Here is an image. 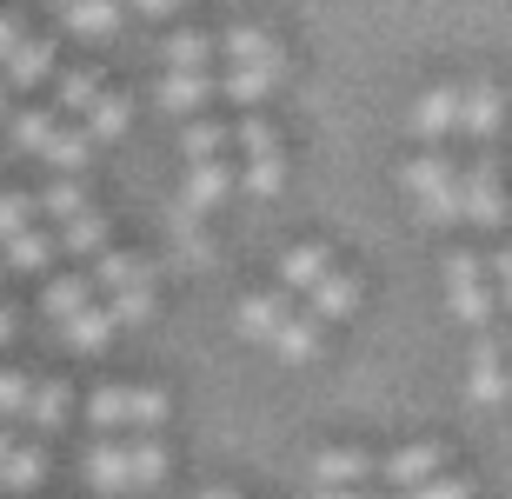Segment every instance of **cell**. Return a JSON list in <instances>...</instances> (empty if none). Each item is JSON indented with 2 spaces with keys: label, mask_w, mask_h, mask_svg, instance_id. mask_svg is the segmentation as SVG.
<instances>
[{
  "label": "cell",
  "mask_w": 512,
  "mask_h": 499,
  "mask_svg": "<svg viewBox=\"0 0 512 499\" xmlns=\"http://www.w3.org/2000/svg\"><path fill=\"white\" fill-rule=\"evenodd\" d=\"M466 393L479 406L512 400V360H506V333H479L473 340V366H466Z\"/></svg>",
  "instance_id": "obj_7"
},
{
  "label": "cell",
  "mask_w": 512,
  "mask_h": 499,
  "mask_svg": "<svg viewBox=\"0 0 512 499\" xmlns=\"http://www.w3.org/2000/svg\"><path fill=\"white\" fill-rule=\"evenodd\" d=\"M486 273H493V300H499V313H512V247H499L493 260H486Z\"/></svg>",
  "instance_id": "obj_40"
},
{
  "label": "cell",
  "mask_w": 512,
  "mask_h": 499,
  "mask_svg": "<svg viewBox=\"0 0 512 499\" xmlns=\"http://www.w3.org/2000/svg\"><path fill=\"white\" fill-rule=\"evenodd\" d=\"M266 353H280V360H313V353H320V320H313V313H286V327L273 333Z\"/></svg>",
  "instance_id": "obj_26"
},
{
  "label": "cell",
  "mask_w": 512,
  "mask_h": 499,
  "mask_svg": "<svg viewBox=\"0 0 512 499\" xmlns=\"http://www.w3.org/2000/svg\"><path fill=\"white\" fill-rule=\"evenodd\" d=\"M107 313H114V327H140V320H153V287L114 293V300H107Z\"/></svg>",
  "instance_id": "obj_38"
},
{
  "label": "cell",
  "mask_w": 512,
  "mask_h": 499,
  "mask_svg": "<svg viewBox=\"0 0 512 499\" xmlns=\"http://www.w3.org/2000/svg\"><path fill=\"white\" fill-rule=\"evenodd\" d=\"M87 280H94V293H107V300H114V293H133V287H153V267L147 260H133V253H100L94 260V273H87Z\"/></svg>",
  "instance_id": "obj_16"
},
{
  "label": "cell",
  "mask_w": 512,
  "mask_h": 499,
  "mask_svg": "<svg viewBox=\"0 0 512 499\" xmlns=\"http://www.w3.org/2000/svg\"><path fill=\"white\" fill-rule=\"evenodd\" d=\"M373 473H380V460L360 453V446H326V453H313V486H366Z\"/></svg>",
  "instance_id": "obj_11"
},
{
  "label": "cell",
  "mask_w": 512,
  "mask_h": 499,
  "mask_svg": "<svg viewBox=\"0 0 512 499\" xmlns=\"http://www.w3.org/2000/svg\"><path fill=\"white\" fill-rule=\"evenodd\" d=\"M406 120H413V134H419V140H446V134H459V87H433V94H419Z\"/></svg>",
  "instance_id": "obj_13"
},
{
  "label": "cell",
  "mask_w": 512,
  "mask_h": 499,
  "mask_svg": "<svg viewBox=\"0 0 512 499\" xmlns=\"http://www.w3.org/2000/svg\"><path fill=\"white\" fill-rule=\"evenodd\" d=\"M40 307H47V320H74V313L94 307V280L87 273H60V280H47V293H40Z\"/></svg>",
  "instance_id": "obj_20"
},
{
  "label": "cell",
  "mask_w": 512,
  "mask_h": 499,
  "mask_svg": "<svg viewBox=\"0 0 512 499\" xmlns=\"http://www.w3.org/2000/svg\"><path fill=\"white\" fill-rule=\"evenodd\" d=\"M360 300H366V293H360V280L333 267V273L320 280V287L306 293V313H313V320L326 327V320H346V313H360Z\"/></svg>",
  "instance_id": "obj_14"
},
{
  "label": "cell",
  "mask_w": 512,
  "mask_h": 499,
  "mask_svg": "<svg viewBox=\"0 0 512 499\" xmlns=\"http://www.w3.org/2000/svg\"><path fill=\"white\" fill-rule=\"evenodd\" d=\"M273 87H280L273 74H240V67H227V74H220V94L240 100V107H260V100L273 94Z\"/></svg>",
  "instance_id": "obj_36"
},
{
  "label": "cell",
  "mask_w": 512,
  "mask_h": 499,
  "mask_svg": "<svg viewBox=\"0 0 512 499\" xmlns=\"http://www.w3.org/2000/svg\"><path fill=\"white\" fill-rule=\"evenodd\" d=\"M499 120H506V94H499L493 80H466V87H459V134L493 140Z\"/></svg>",
  "instance_id": "obj_9"
},
{
  "label": "cell",
  "mask_w": 512,
  "mask_h": 499,
  "mask_svg": "<svg viewBox=\"0 0 512 499\" xmlns=\"http://www.w3.org/2000/svg\"><path fill=\"white\" fill-rule=\"evenodd\" d=\"M326 273H333V253L326 247H286L280 253V287L286 293H313Z\"/></svg>",
  "instance_id": "obj_18"
},
{
  "label": "cell",
  "mask_w": 512,
  "mask_h": 499,
  "mask_svg": "<svg viewBox=\"0 0 512 499\" xmlns=\"http://www.w3.org/2000/svg\"><path fill=\"white\" fill-rule=\"evenodd\" d=\"M54 127H60V107H27V114L14 120V140L27 147V154H40V147L54 140Z\"/></svg>",
  "instance_id": "obj_34"
},
{
  "label": "cell",
  "mask_w": 512,
  "mask_h": 499,
  "mask_svg": "<svg viewBox=\"0 0 512 499\" xmlns=\"http://www.w3.org/2000/svg\"><path fill=\"white\" fill-rule=\"evenodd\" d=\"M167 413H173V400L160 386H100L94 400H87V420L100 433H153Z\"/></svg>",
  "instance_id": "obj_3"
},
{
  "label": "cell",
  "mask_w": 512,
  "mask_h": 499,
  "mask_svg": "<svg viewBox=\"0 0 512 499\" xmlns=\"http://www.w3.org/2000/svg\"><path fill=\"white\" fill-rule=\"evenodd\" d=\"M207 60H213L207 34H173L167 40V67H173V74H207Z\"/></svg>",
  "instance_id": "obj_31"
},
{
  "label": "cell",
  "mask_w": 512,
  "mask_h": 499,
  "mask_svg": "<svg viewBox=\"0 0 512 499\" xmlns=\"http://www.w3.org/2000/svg\"><path fill=\"white\" fill-rule=\"evenodd\" d=\"M506 360H512V333H506Z\"/></svg>",
  "instance_id": "obj_48"
},
{
  "label": "cell",
  "mask_w": 512,
  "mask_h": 499,
  "mask_svg": "<svg viewBox=\"0 0 512 499\" xmlns=\"http://www.w3.org/2000/svg\"><path fill=\"white\" fill-rule=\"evenodd\" d=\"M60 247L80 253V260H100V253H107V213H100V207L74 213V220L60 227Z\"/></svg>",
  "instance_id": "obj_25"
},
{
  "label": "cell",
  "mask_w": 512,
  "mask_h": 499,
  "mask_svg": "<svg viewBox=\"0 0 512 499\" xmlns=\"http://www.w3.org/2000/svg\"><path fill=\"white\" fill-rule=\"evenodd\" d=\"M399 187L413 193V207L426 227H459L466 220V207H459V167L446 154H419L399 167Z\"/></svg>",
  "instance_id": "obj_2"
},
{
  "label": "cell",
  "mask_w": 512,
  "mask_h": 499,
  "mask_svg": "<svg viewBox=\"0 0 512 499\" xmlns=\"http://www.w3.org/2000/svg\"><path fill=\"white\" fill-rule=\"evenodd\" d=\"M459 207H466V227H499V220H506V180H499L493 154H479L473 167H459Z\"/></svg>",
  "instance_id": "obj_6"
},
{
  "label": "cell",
  "mask_w": 512,
  "mask_h": 499,
  "mask_svg": "<svg viewBox=\"0 0 512 499\" xmlns=\"http://www.w3.org/2000/svg\"><path fill=\"white\" fill-rule=\"evenodd\" d=\"M67 413H74V393H67V380H34L27 426H34V433H60V426H67Z\"/></svg>",
  "instance_id": "obj_23"
},
{
  "label": "cell",
  "mask_w": 512,
  "mask_h": 499,
  "mask_svg": "<svg viewBox=\"0 0 512 499\" xmlns=\"http://www.w3.org/2000/svg\"><path fill=\"white\" fill-rule=\"evenodd\" d=\"M54 7H74V0H54Z\"/></svg>",
  "instance_id": "obj_49"
},
{
  "label": "cell",
  "mask_w": 512,
  "mask_h": 499,
  "mask_svg": "<svg viewBox=\"0 0 512 499\" xmlns=\"http://www.w3.org/2000/svg\"><path fill=\"white\" fill-rule=\"evenodd\" d=\"M213 94H220V80H213V74H167L153 100H160L167 114H200Z\"/></svg>",
  "instance_id": "obj_19"
},
{
  "label": "cell",
  "mask_w": 512,
  "mask_h": 499,
  "mask_svg": "<svg viewBox=\"0 0 512 499\" xmlns=\"http://www.w3.org/2000/svg\"><path fill=\"white\" fill-rule=\"evenodd\" d=\"M7 453H14V433H7V426H0V466H7Z\"/></svg>",
  "instance_id": "obj_45"
},
{
  "label": "cell",
  "mask_w": 512,
  "mask_h": 499,
  "mask_svg": "<svg viewBox=\"0 0 512 499\" xmlns=\"http://www.w3.org/2000/svg\"><path fill=\"white\" fill-rule=\"evenodd\" d=\"M446 307H453L459 327H473V333H493V273H486V260L479 253H453L446 260Z\"/></svg>",
  "instance_id": "obj_5"
},
{
  "label": "cell",
  "mask_w": 512,
  "mask_h": 499,
  "mask_svg": "<svg viewBox=\"0 0 512 499\" xmlns=\"http://www.w3.org/2000/svg\"><path fill=\"white\" fill-rule=\"evenodd\" d=\"M0 260H7L14 273H47L54 267V240H47L40 227H27V233H14V240L0 247Z\"/></svg>",
  "instance_id": "obj_28"
},
{
  "label": "cell",
  "mask_w": 512,
  "mask_h": 499,
  "mask_svg": "<svg viewBox=\"0 0 512 499\" xmlns=\"http://www.w3.org/2000/svg\"><path fill=\"white\" fill-rule=\"evenodd\" d=\"M20 40H27V27H20V14H0V67H7V54H14Z\"/></svg>",
  "instance_id": "obj_41"
},
{
  "label": "cell",
  "mask_w": 512,
  "mask_h": 499,
  "mask_svg": "<svg viewBox=\"0 0 512 499\" xmlns=\"http://www.w3.org/2000/svg\"><path fill=\"white\" fill-rule=\"evenodd\" d=\"M87 154H94V140H87V127H80V120H60L54 140L40 147V160H47V167H60V180L87 167Z\"/></svg>",
  "instance_id": "obj_21"
},
{
  "label": "cell",
  "mask_w": 512,
  "mask_h": 499,
  "mask_svg": "<svg viewBox=\"0 0 512 499\" xmlns=\"http://www.w3.org/2000/svg\"><path fill=\"white\" fill-rule=\"evenodd\" d=\"M34 406V373H0V420H27Z\"/></svg>",
  "instance_id": "obj_37"
},
{
  "label": "cell",
  "mask_w": 512,
  "mask_h": 499,
  "mask_svg": "<svg viewBox=\"0 0 512 499\" xmlns=\"http://www.w3.org/2000/svg\"><path fill=\"white\" fill-rule=\"evenodd\" d=\"M380 473L406 493V486H426V480H439L446 473V446L439 440H419V446H399V453H386L380 460Z\"/></svg>",
  "instance_id": "obj_10"
},
{
  "label": "cell",
  "mask_w": 512,
  "mask_h": 499,
  "mask_svg": "<svg viewBox=\"0 0 512 499\" xmlns=\"http://www.w3.org/2000/svg\"><path fill=\"white\" fill-rule=\"evenodd\" d=\"M14 327H20V313H14V307H7V300H0V346L14 340Z\"/></svg>",
  "instance_id": "obj_44"
},
{
  "label": "cell",
  "mask_w": 512,
  "mask_h": 499,
  "mask_svg": "<svg viewBox=\"0 0 512 499\" xmlns=\"http://www.w3.org/2000/svg\"><path fill=\"white\" fill-rule=\"evenodd\" d=\"M313 499H373L366 486H313Z\"/></svg>",
  "instance_id": "obj_42"
},
{
  "label": "cell",
  "mask_w": 512,
  "mask_h": 499,
  "mask_svg": "<svg viewBox=\"0 0 512 499\" xmlns=\"http://www.w3.org/2000/svg\"><path fill=\"white\" fill-rule=\"evenodd\" d=\"M40 227V207H34V193H0V247L14 240V233Z\"/></svg>",
  "instance_id": "obj_35"
},
{
  "label": "cell",
  "mask_w": 512,
  "mask_h": 499,
  "mask_svg": "<svg viewBox=\"0 0 512 499\" xmlns=\"http://www.w3.org/2000/svg\"><path fill=\"white\" fill-rule=\"evenodd\" d=\"M220 54L240 67V74H286V60H280V40L266 34V27H233L227 40H220Z\"/></svg>",
  "instance_id": "obj_8"
},
{
  "label": "cell",
  "mask_w": 512,
  "mask_h": 499,
  "mask_svg": "<svg viewBox=\"0 0 512 499\" xmlns=\"http://www.w3.org/2000/svg\"><path fill=\"white\" fill-rule=\"evenodd\" d=\"M40 480H47V453L14 440V453H7V466H0V493H34Z\"/></svg>",
  "instance_id": "obj_27"
},
{
  "label": "cell",
  "mask_w": 512,
  "mask_h": 499,
  "mask_svg": "<svg viewBox=\"0 0 512 499\" xmlns=\"http://www.w3.org/2000/svg\"><path fill=\"white\" fill-rule=\"evenodd\" d=\"M200 499H240V493H227V486H207V493H200Z\"/></svg>",
  "instance_id": "obj_46"
},
{
  "label": "cell",
  "mask_w": 512,
  "mask_h": 499,
  "mask_svg": "<svg viewBox=\"0 0 512 499\" xmlns=\"http://www.w3.org/2000/svg\"><path fill=\"white\" fill-rule=\"evenodd\" d=\"M399 499H473V480H466V473H439V480H426V486H406Z\"/></svg>",
  "instance_id": "obj_39"
},
{
  "label": "cell",
  "mask_w": 512,
  "mask_h": 499,
  "mask_svg": "<svg viewBox=\"0 0 512 499\" xmlns=\"http://www.w3.org/2000/svg\"><path fill=\"white\" fill-rule=\"evenodd\" d=\"M127 120H133L127 100H120V94H100L94 107H87V120H80V127H87V140L100 147V140H120V134H127Z\"/></svg>",
  "instance_id": "obj_29"
},
{
  "label": "cell",
  "mask_w": 512,
  "mask_h": 499,
  "mask_svg": "<svg viewBox=\"0 0 512 499\" xmlns=\"http://www.w3.org/2000/svg\"><path fill=\"white\" fill-rule=\"evenodd\" d=\"M286 313H293L286 293H247V300H240V333L260 340V346H273V333L286 327Z\"/></svg>",
  "instance_id": "obj_17"
},
{
  "label": "cell",
  "mask_w": 512,
  "mask_h": 499,
  "mask_svg": "<svg viewBox=\"0 0 512 499\" xmlns=\"http://www.w3.org/2000/svg\"><path fill=\"white\" fill-rule=\"evenodd\" d=\"M54 80V40H20L7 54V87H40Z\"/></svg>",
  "instance_id": "obj_24"
},
{
  "label": "cell",
  "mask_w": 512,
  "mask_h": 499,
  "mask_svg": "<svg viewBox=\"0 0 512 499\" xmlns=\"http://www.w3.org/2000/svg\"><path fill=\"white\" fill-rule=\"evenodd\" d=\"M0 114H7V87H0Z\"/></svg>",
  "instance_id": "obj_47"
},
{
  "label": "cell",
  "mask_w": 512,
  "mask_h": 499,
  "mask_svg": "<svg viewBox=\"0 0 512 499\" xmlns=\"http://www.w3.org/2000/svg\"><path fill=\"white\" fill-rule=\"evenodd\" d=\"M80 473L100 486V493H147V486L167 480V446L153 440V433H133V440H100Z\"/></svg>",
  "instance_id": "obj_1"
},
{
  "label": "cell",
  "mask_w": 512,
  "mask_h": 499,
  "mask_svg": "<svg viewBox=\"0 0 512 499\" xmlns=\"http://www.w3.org/2000/svg\"><path fill=\"white\" fill-rule=\"evenodd\" d=\"M114 313L107 307H87V313H74V320H60V340L74 346V353H107V340H114Z\"/></svg>",
  "instance_id": "obj_22"
},
{
  "label": "cell",
  "mask_w": 512,
  "mask_h": 499,
  "mask_svg": "<svg viewBox=\"0 0 512 499\" xmlns=\"http://www.w3.org/2000/svg\"><path fill=\"white\" fill-rule=\"evenodd\" d=\"M100 100V74L94 67H74L60 74V120H87V107Z\"/></svg>",
  "instance_id": "obj_30"
},
{
  "label": "cell",
  "mask_w": 512,
  "mask_h": 499,
  "mask_svg": "<svg viewBox=\"0 0 512 499\" xmlns=\"http://www.w3.org/2000/svg\"><path fill=\"white\" fill-rule=\"evenodd\" d=\"M127 7H140V14H153V20H160V14H173L180 0H127Z\"/></svg>",
  "instance_id": "obj_43"
},
{
  "label": "cell",
  "mask_w": 512,
  "mask_h": 499,
  "mask_svg": "<svg viewBox=\"0 0 512 499\" xmlns=\"http://www.w3.org/2000/svg\"><path fill=\"white\" fill-rule=\"evenodd\" d=\"M180 147H187V160H227L233 134H227V127H213V120H193L187 134H180Z\"/></svg>",
  "instance_id": "obj_32"
},
{
  "label": "cell",
  "mask_w": 512,
  "mask_h": 499,
  "mask_svg": "<svg viewBox=\"0 0 512 499\" xmlns=\"http://www.w3.org/2000/svg\"><path fill=\"white\" fill-rule=\"evenodd\" d=\"M233 187H240V173H233V160H193L187 167V207L213 213V207H227Z\"/></svg>",
  "instance_id": "obj_12"
},
{
  "label": "cell",
  "mask_w": 512,
  "mask_h": 499,
  "mask_svg": "<svg viewBox=\"0 0 512 499\" xmlns=\"http://www.w3.org/2000/svg\"><path fill=\"white\" fill-rule=\"evenodd\" d=\"M233 147H240V187L253 193V200H273V193L286 187V154H280V134L266 127L260 114H247L240 127H233Z\"/></svg>",
  "instance_id": "obj_4"
},
{
  "label": "cell",
  "mask_w": 512,
  "mask_h": 499,
  "mask_svg": "<svg viewBox=\"0 0 512 499\" xmlns=\"http://www.w3.org/2000/svg\"><path fill=\"white\" fill-rule=\"evenodd\" d=\"M60 20L80 40H114L120 20H127V0H74V7H60Z\"/></svg>",
  "instance_id": "obj_15"
},
{
  "label": "cell",
  "mask_w": 512,
  "mask_h": 499,
  "mask_svg": "<svg viewBox=\"0 0 512 499\" xmlns=\"http://www.w3.org/2000/svg\"><path fill=\"white\" fill-rule=\"evenodd\" d=\"M34 207H40V213H47V220H60V227H67V220H74V213H87V207H94V200H87V193H80V187H74V180H54V187L40 193Z\"/></svg>",
  "instance_id": "obj_33"
}]
</instances>
